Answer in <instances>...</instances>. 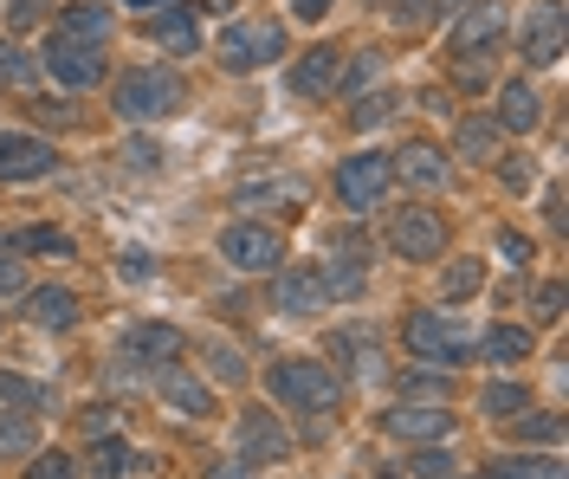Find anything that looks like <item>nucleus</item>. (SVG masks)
Returning <instances> with one entry per match:
<instances>
[{
	"instance_id": "f257e3e1",
	"label": "nucleus",
	"mask_w": 569,
	"mask_h": 479,
	"mask_svg": "<svg viewBox=\"0 0 569 479\" xmlns=\"http://www.w3.org/2000/svg\"><path fill=\"white\" fill-rule=\"evenodd\" d=\"M272 396L291 408H305V415H330L337 408V396H343V382L330 376V363H318V357H284V363H272Z\"/></svg>"
},
{
	"instance_id": "f03ea898",
	"label": "nucleus",
	"mask_w": 569,
	"mask_h": 479,
	"mask_svg": "<svg viewBox=\"0 0 569 479\" xmlns=\"http://www.w3.org/2000/svg\"><path fill=\"white\" fill-rule=\"evenodd\" d=\"M401 337H408V350L421 357V363H440L453 369L472 357V331H466L460 318H447V311H415L408 325H401Z\"/></svg>"
},
{
	"instance_id": "7ed1b4c3",
	"label": "nucleus",
	"mask_w": 569,
	"mask_h": 479,
	"mask_svg": "<svg viewBox=\"0 0 569 479\" xmlns=\"http://www.w3.org/2000/svg\"><path fill=\"white\" fill-rule=\"evenodd\" d=\"M117 111L130 123H156V117L181 111V78L162 72V66H142V72L117 78Z\"/></svg>"
},
{
	"instance_id": "20e7f679",
	"label": "nucleus",
	"mask_w": 569,
	"mask_h": 479,
	"mask_svg": "<svg viewBox=\"0 0 569 479\" xmlns=\"http://www.w3.org/2000/svg\"><path fill=\"white\" fill-rule=\"evenodd\" d=\"M213 52H220V66H227V72L272 66V59L284 52V27H279V20H233V27L220 33V46H213Z\"/></svg>"
},
{
	"instance_id": "39448f33",
	"label": "nucleus",
	"mask_w": 569,
	"mask_h": 479,
	"mask_svg": "<svg viewBox=\"0 0 569 479\" xmlns=\"http://www.w3.org/2000/svg\"><path fill=\"white\" fill-rule=\"evenodd\" d=\"M395 169L382 149H362V156H343V169H337V201L350 208V214H369V208H382V194H389Z\"/></svg>"
},
{
	"instance_id": "423d86ee",
	"label": "nucleus",
	"mask_w": 569,
	"mask_h": 479,
	"mask_svg": "<svg viewBox=\"0 0 569 479\" xmlns=\"http://www.w3.org/2000/svg\"><path fill=\"white\" fill-rule=\"evenodd\" d=\"M389 247L401 259H440L447 253V221L433 208H401L389 221Z\"/></svg>"
},
{
	"instance_id": "0eeeda50",
	"label": "nucleus",
	"mask_w": 569,
	"mask_h": 479,
	"mask_svg": "<svg viewBox=\"0 0 569 479\" xmlns=\"http://www.w3.org/2000/svg\"><path fill=\"white\" fill-rule=\"evenodd\" d=\"M59 169V149L27 130H0V182H39Z\"/></svg>"
},
{
	"instance_id": "6e6552de",
	"label": "nucleus",
	"mask_w": 569,
	"mask_h": 479,
	"mask_svg": "<svg viewBox=\"0 0 569 479\" xmlns=\"http://www.w3.org/2000/svg\"><path fill=\"white\" fill-rule=\"evenodd\" d=\"M279 233L272 227H252V221H240V227H227L220 233V259H233L240 272H272L279 266Z\"/></svg>"
},
{
	"instance_id": "1a4fd4ad",
	"label": "nucleus",
	"mask_w": 569,
	"mask_h": 479,
	"mask_svg": "<svg viewBox=\"0 0 569 479\" xmlns=\"http://www.w3.org/2000/svg\"><path fill=\"white\" fill-rule=\"evenodd\" d=\"M240 453H247L252 467H284V460H291V435L279 428V415L247 408V415H240Z\"/></svg>"
},
{
	"instance_id": "9d476101",
	"label": "nucleus",
	"mask_w": 569,
	"mask_h": 479,
	"mask_svg": "<svg viewBox=\"0 0 569 479\" xmlns=\"http://www.w3.org/2000/svg\"><path fill=\"white\" fill-rule=\"evenodd\" d=\"M525 59L531 66H557L563 59V0H537L525 13Z\"/></svg>"
},
{
	"instance_id": "9b49d317",
	"label": "nucleus",
	"mask_w": 569,
	"mask_h": 479,
	"mask_svg": "<svg viewBox=\"0 0 569 479\" xmlns=\"http://www.w3.org/2000/svg\"><path fill=\"white\" fill-rule=\"evenodd\" d=\"M46 72L71 84V91H84V84H98L104 78V52L98 46H71V39H52L46 46Z\"/></svg>"
},
{
	"instance_id": "f8f14e48",
	"label": "nucleus",
	"mask_w": 569,
	"mask_h": 479,
	"mask_svg": "<svg viewBox=\"0 0 569 479\" xmlns=\"http://www.w3.org/2000/svg\"><path fill=\"white\" fill-rule=\"evenodd\" d=\"M505 27H511V20H505V7H498V0H479V7H466L460 39H453V46H460L466 59H486V52H498Z\"/></svg>"
},
{
	"instance_id": "ddd939ff",
	"label": "nucleus",
	"mask_w": 569,
	"mask_h": 479,
	"mask_svg": "<svg viewBox=\"0 0 569 479\" xmlns=\"http://www.w3.org/2000/svg\"><path fill=\"white\" fill-rule=\"evenodd\" d=\"M110 7L104 0H78V7H66L59 13V27H52V39H71V46H110Z\"/></svg>"
},
{
	"instance_id": "4468645a",
	"label": "nucleus",
	"mask_w": 569,
	"mask_h": 479,
	"mask_svg": "<svg viewBox=\"0 0 569 479\" xmlns=\"http://www.w3.org/2000/svg\"><path fill=\"white\" fill-rule=\"evenodd\" d=\"M389 169L401 176V182L415 188V194H433V188H447V162H440V149L427 143H408L401 156H389Z\"/></svg>"
},
{
	"instance_id": "2eb2a0df",
	"label": "nucleus",
	"mask_w": 569,
	"mask_h": 479,
	"mask_svg": "<svg viewBox=\"0 0 569 479\" xmlns=\"http://www.w3.org/2000/svg\"><path fill=\"white\" fill-rule=\"evenodd\" d=\"M323 298H330V292H323L318 266H291V272H279V311H284V318H311Z\"/></svg>"
},
{
	"instance_id": "dca6fc26",
	"label": "nucleus",
	"mask_w": 569,
	"mask_h": 479,
	"mask_svg": "<svg viewBox=\"0 0 569 479\" xmlns=\"http://www.w3.org/2000/svg\"><path fill=\"white\" fill-rule=\"evenodd\" d=\"M176 350H181L176 325H137V331H123V363H169Z\"/></svg>"
},
{
	"instance_id": "f3484780",
	"label": "nucleus",
	"mask_w": 569,
	"mask_h": 479,
	"mask_svg": "<svg viewBox=\"0 0 569 479\" xmlns=\"http://www.w3.org/2000/svg\"><path fill=\"white\" fill-rule=\"evenodd\" d=\"M162 402L181 408V415H213V389H201L181 363H162Z\"/></svg>"
},
{
	"instance_id": "a211bd4d",
	"label": "nucleus",
	"mask_w": 569,
	"mask_h": 479,
	"mask_svg": "<svg viewBox=\"0 0 569 479\" xmlns=\"http://www.w3.org/2000/svg\"><path fill=\"white\" fill-rule=\"evenodd\" d=\"M149 39L169 46V52H201V33H194V13H188V7H162V13L149 20Z\"/></svg>"
},
{
	"instance_id": "6ab92c4d",
	"label": "nucleus",
	"mask_w": 569,
	"mask_h": 479,
	"mask_svg": "<svg viewBox=\"0 0 569 479\" xmlns=\"http://www.w3.org/2000/svg\"><path fill=\"white\" fill-rule=\"evenodd\" d=\"M330 84H337V46L305 52L298 72H291V91H298V98H318V91H330Z\"/></svg>"
},
{
	"instance_id": "aec40b11",
	"label": "nucleus",
	"mask_w": 569,
	"mask_h": 479,
	"mask_svg": "<svg viewBox=\"0 0 569 479\" xmlns=\"http://www.w3.org/2000/svg\"><path fill=\"white\" fill-rule=\"evenodd\" d=\"M453 428V415H440V408H395L389 415V435H408V441H440Z\"/></svg>"
},
{
	"instance_id": "412c9836",
	"label": "nucleus",
	"mask_w": 569,
	"mask_h": 479,
	"mask_svg": "<svg viewBox=\"0 0 569 479\" xmlns=\"http://www.w3.org/2000/svg\"><path fill=\"white\" fill-rule=\"evenodd\" d=\"M537 117H543V111H537V91H531V84H525V78L498 91V117H492L498 130H531Z\"/></svg>"
},
{
	"instance_id": "4be33fe9",
	"label": "nucleus",
	"mask_w": 569,
	"mask_h": 479,
	"mask_svg": "<svg viewBox=\"0 0 569 479\" xmlns=\"http://www.w3.org/2000/svg\"><path fill=\"white\" fill-rule=\"evenodd\" d=\"M27 305H33V325H46V331H66L71 318H78V298H71L66 286H39Z\"/></svg>"
},
{
	"instance_id": "5701e85b",
	"label": "nucleus",
	"mask_w": 569,
	"mask_h": 479,
	"mask_svg": "<svg viewBox=\"0 0 569 479\" xmlns=\"http://www.w3.org/2000/svg\"><path fill=\"white\" fill-rule=\"evenodd\" d=\"M498 137H505V130H498L492 117H466V123H460V156H466V162H492Z\"/></svg>"
},
{
	"instance_id": "b1692460",
	"label": "nucleus",
	"mask_w": 569,
	"mask_h": 479,
	"mask_svg": "<svg viewBox=\"0 0 569 479\" xmlns=\"http://www.w3.org/2000/svg\"><path fill=\"white\" fill-rule=\"evenodd\" d=\"M479 350H486L492 363H525V357H531V331H518V325H498V331L479 337Z\"/></svg>"
},
{
	"instance_id": "393cba45",
	"label": "nucleus",
	"mask_w": 569,
	"mask_h": 479,
	"mask_svg": "<svg viewBox=\"0 0 569 479\" xmlns=\"http://www.w3.org/2000/svg\"><path fill=\"white\" fill-rule=\"evenodd\" d=\"M130 473V447L117 441V435H104V441L91 447V479H123Z\"/></svg>"
},
{
	"instance_id": "a878e982",
	"label": "nucleus",
	"mask_w": 569,
	"mask_h": 479,
	"mask_svg": "<svg viewBox=\"0 0 569 479\" xmlns=\"http://www.w3.org/2000/svg\"><path fill=\"white\" fill-rule=\"evenodd\" d=\"M0 402H13V408H46V402H52V389H39V382H27V376H7V369H0Z\"/></svg>"
},
{
	"instance_id": "bb28decb",
	"label": "nucleus",
	"mask_w": 569,
	"mask_h": 479,
	"mask_svg": "<svg viewBox=\"0 0 569 479\" xmlns=\"http://www.w3.org/2000/svg\"><path fill=\"white\" fill-rule=\"evenodd\" d=\"M486 479H563V467H557V460H531V453H525V460H498Z\"/></svg>"
},
{
	"instance_id": "cd10ccee",
	"label": "nucleus",
	"mask_w": 569,
	"mask_h": 479,
	"mask_svg": "<svg viewBox=\"0 0 569 479\" xmlns=\"http://www.w3.org/2000/svg\"><path fill=\"white\" fill-rule=\"evenodd\" d=\"M525 402H531V396H525V382H492V389L479 396V408H486V415H498V421H505V415H518Z\"/></svg>"
},
{
	"instance_id": "c85d7f7f",
	"label": "nucleus",
	"mask_w": 569,
	"mask_h": 479,
	"mask_svg": "<svg viewBox=\"0 0 569 479\" xmlns=\"http://www.w3.org/2000/svg\"><path fill=\"white\" fill-rule=\"evenodd\" d=\"M479 286H486V266H479V259L447 266V279H440V292H447V298H466V292H479Z\"/></svg>"
},
{
	"instance_id": "c756f323",
	"label": "nucleus",
	"mask_w": 569,
	"mask_h": 479,
	"mask_svg": "<svg viewBox=\"0 0 569 479\" xmlns=\"http://www.w3.org/2000/svg\"><path fill=\"white\" fill-rule=\"evenodd\" d=\"M27 479H78V460L71 453H33Z\"/></svg>"
},
{
	"instance_id": "7c9ffc66",
	"label": "nucleus",
	"mask_w": 569,
	"mask_h": 479,
	"mask_svg": "<svg viewBox=\"0 0 569 479\" xmlns=\"http://www.w3.org/2000/svg\"><path fill=\"white\" fill-rule=\"evenodd\" d=\"M408 479H453V460H447L440 447H427V453L408 460Z\"/></svg>"
},
{
	"instance_id": "2f4dec72",
	"label": "nucleus",
	"mask_w": 569,
	"mask_h": 479,
	"mask_svg": "<svg viewBox=\"0 0 569 479\" xmlns=\"http://www.w3.org/2000/svg\"><path fill=\"white\" fill-rule=\"evenodd\" d=\"M356 286H362V266H356V259H343V266L323 272V292H356Z\"/></svg>"
},
{
	"instance_id": "473e14b6",
	"label": "nucleus",
	"mask_w": 569,
	"mask_h": 479,
	"mask_svg": "<svg viewBox=\"0 0 569 479\" xmlns=\"http://www.w3.org/2000/svg\"><path fill=\"white\" fill-rule=\"evenodd\" d=\"M27 247H33V253H59V259L71 253V240L59 233V227H33V233H27Z\"/></svg>"
},
{
	"instance_id": "72a5a7b5",
	"label": "nucleus",
	"mask_w": 569,
	"mask_h": 479,
	"mask_svg": "<svg viewBox=\"0 0 569 479\" xmlns=\"http://www.w3.org/2000/svg\"><path fill=\"white\" fill-rule=\"evenodd\" d=\"M33 447V428L27 421H0V453H27Z\"/></svg>"
},
{
	"instance_id": "f704fd0d",
	"label": "nucleus",
	"mask_w": 569,
	"mask_h": 479,
	"mask_svg": "<svg viewBox=\"0 0 569 479\" xmlns=\"http://www.w3.org/2000/svg\"><path fill=\"white\" fill-rule=\"evenodd\" d=\"M27 78H33V66H27L13 46H0V84H27Z\"/></svg>"
},
{
	"instance_id": "c9c22d12",
	"label": "nucleus",
	"mask_w": 569,
	"mask_h": 479,
	"mask_svg": "<svg viewBox=\"0 0 569 479\" xmlns=\"http://www.w3.org/2000/svg\"><path fill=\"white\" fill-rule=\"evenodd\" d=\"M27 292V272H20V259H0V305L7 298H20Z\"/></svg>"
},
{
	"instance_id": "e433bc0d",
	"label": "nucleus",
	"mask_w": 569,
	"mask_h": 479,
	"mask_svg": "<svg viewBox=\"0 0 569 479\" xmlns=\"http://www.w3.org/2000/svg\"><path fill=\"white\" fill-rule=\"evenodd\" d=\"M525 441H543V447H557V441H563V421H557V415H537L531 428H525Z\"/></svg>"
},
{
	"instance_id": "4c0bfd02",
	"label": "nucleus",
	"mask_w": 569,
	"mask_h": 479,
	"mask_svg": "<svg viewBox=\"0 0 569 479\" xmlns=\"http://www.w3.org/2000/svg\"><path fill=\"white\" fill-rule=\"evenodd\" d=\"M389 111H395L389 98H369V104H356V117H350V123H356V130H376V123H382Z\"/></svg>"
},
{
	"instance_id": "58836bf2",
	"label": "nucleus",
	"mask_w": 569,
	"mask_h": 479,
	"mask_svg": "<svg viewBox=\"0 0 569 479\" xmlns=\"http://www.w3.org/2000/svg\"><path fill=\"white\" fill-rule=\"evenodd\" d=\"M401 389H408V396H447V382H440V376H421V369H408Z\"/></svg>"
},
{
	"instance_id": "ea45409f",
	"label": "nucleus",
	"mask_w": 569,
	"mask_h": 479,
	"mask_svg": "<svg viewBox=\"0 0 569 479\" xmlns=\"http://www.w3.org/2000/svg\"><path fill=\"white\" fill-rule=\"evenodd\" d=\"M537 318H550V325L563 318V286H557V279H550V286L537 292Z\"/></svg>"
},
{
	"instance_id": "a19ab883",
	"label": "nucleus",
	"mask_w": 569,
	"mask_h": 479,
	"mask_svg": "<svg viewBox=\"0 0 569 479\" xmlns=\"http://www.w3.org/2000/svg\"><path fill=\"white\" fill-rule=\"evenodd\" d=\"M498 247H505L511 266H531V240H525V233H498Z\"/></svg>"
},
{
	"instance_id": "79ce46f5",
	"label": "nucleus",
	"mask_w": 569,
	"mask_h": 479,
	"mask_svg": "<svg viewBox=\"0 0 569 479\" xmlns=\"http://www.w3.org/2000/svg\"><path fill=\"white\" fill-rule=\"evenodd\" d=\"M149 272H156V259L142 253V247H130V253H123V279H149Z\"/></svg>"
},
{
	"instance_id": "37998d69",
	"label": "nucleus",
	"mask_w": 569,
	"mask_h": 479,
	"mask_svg": "<svg viewBox=\"0 0 569 479\" xmlns=\"http://www.w3.org/2000/svg\"><path fill=\"white\" fill-rule=\"evenodd\" d=\"M84 428H91L98 441H104V435H117V408H91V415H84Z\"/></svg>"
},
{
	"instance_id": "c03bdc74",
	"label": "nucleus",
	"mask_w": 569,
	"mask_h": 479,
	"mask_svg": "<svg viewBox=\"0 0 569 479\" xmlns=\"http://www.w3.org/2000/svg\"><path fill=\"white\" fill-rule=\"evenodd\" d=\"M376 72H382V59H376V52H362V59L350 66V78H343V84H369Z\"/></svg>"
},
{
	"instance_id": "a18cd8bd",
	"label": "nucleus",
	"mask_w": 569,
	"mask_h": 479,
	"mask_svg": "<svg viewBox=\"0 0 569 479\" xmlns=\"http://www.w3.org/2000/svg\"><path fill=\"white\" fill-rule=\"evenodd\" d=\"M427 13H433V0H401V7H395L401 27H415V20H427Z\"/></svg>"
},
{
	"instance_id": "49530a36",
	"label": "nucleus",
	"mask_w": 569,
	"mask_h": 479,
	"mask_svg": "<svg viewBox=\"0 0 569 479\" xmlns=\"http://www.w3.org/2000/svg\"><path fill=\"white\" fill-rule=\"evenodd\" d=\"M291 13H298V20H323V13H330V0H291Z\"/></svg>"
},
{
	"instance_id": "de8ad7c7",
	"label": "nucleus",
	"mask_w": 569,
	"mask_h": 479,
	"mask_svg": "<svg viewBox=\"0 0 569 479\" xmlns=\"http://www.w3.org/2000/svg\"><path fill=\"white\" fill-rule=\"evenodd\" d=\"M505 182H511V188H531V162H505Z\"/></svg>"
},
{
	"instance_id": "09e8293b",
	"label": "nucleus",
	"mask_w": 569,
	"mask_h": 479,
	"mask_svg": "<svg viewBox=\"0 0 569 479\" xmlns=\"http://www.w3.org/2000/svg\"><path fill=\"white\" fill-rule=\"evenodd\" d=\"M440 7H472V0H440Z\"/></svg>"
},
{
	"instance_id": "8fccbe9b",
	"label": "nucleus",
	"mask_w": 569,
	"mask_h": 479,
	"mask_svg": "<svg viewBox=\"0 0 569 479\" xmlns=\"http://www.w3.org/2000/svg\"><path fill=\"white\" fill-rule=\"evenodd\" d=\"M123 7H156V0H123Z\"/></svg>"
},
{
	"instance_id": "3c124183",
	"label": "nucleus",
	"mask_w": 569,
	"mask_h": 479,
	"mask_svg": "<svg viewBox=\"0 0 569 479\" xmlns=\"http://www.w3.org/2000/svg\"><path fill=\"white\" fill-rule=\"evenodd\" d=\"M382 479H401V473H382Z\"/></svg>"
}]
</instances>
